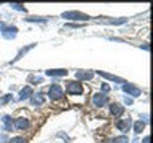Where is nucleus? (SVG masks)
Wrapping results in <instances>:
<instances>
[{"label": "nucleus", "mask_w": 153, "mask_h": 143, "mask_svg": "<svg viewBox=\"0 0 153 143\" xmlns=\"http://www.w3.org/2000/svg\"><path fill=\"white\" fill-rule=\"evenodd\" d=\"M10 143H26V138L24 137H14L10 140Z\"/></svg>", "instance_id": "22"}, {"label": "nucleus", "mask_w": 153, "mask_h": 143, "mask_svg": "<svg viewBox=\"0 0 153 143\" xmlns=\"http://www.w3.org/2000/svg\"><path fill=\"white\" fill-rule=\"evenodd\" d=\"M29 81L33 83V84H38V83H42V81H43V78H42V76H29Z\"/></svg>", "instance_id": "21"}, {"label": "nucleus", "mask_w": 153, "mask_h": 143, "mask_svg": "<svg viewBox=\"0 0 153 143\" xmlns=\"http://www.w3.org/2000/svg\"><path fill=\"white\" fill-rule=\"evenodd\" d=\"M62 95H64V91H62V88L59 84L50 86V89H48V97L51 100H59V99H62Z\"/></svg>", "instance_id": "1"}, {"label": "nucleus", "mask_w": 153, "mask_h": 143, "mask_svg": "<svg viewBox=\"0 0 153 143\" xmlns=\"http://www.w3.org/2000/svg\"><path fill=\"white\" fill-rule=\"evenodd\" d=\"M94 76L93 72H89V70H78L75 73V78L76 80H91Z\"/></svg>", "instance_id": "8"}, {"label": "nucleus", "mask_w": 153, "mask_h": 143, "mask_svg": "<svg viewBox=\"0 0 153 143\" xmlns=\"http://www.w3.org/2000/svg\"><path fill=\"white\" fill-rule=\"evenodd\" d=\"M142 143H150V137H145V138H143V142Z\"/></svg>", "instance_id": "28"}, {"label": "nucleus", "mask_w": 153, "mask_h": 143, "mask_svg": "<svg viewBox=\"0 0 153 143\" xmlns=\"http://www.w3.org/2000/svg\"><path fill=\"white\" fill-rule=\"evenodd\" d=\"M62 18L64 19H72V21H86L89 19V16L80 13V11H67V13H62Z\"/></svg>", "instance_id": "2"}, {"label": "nucleus", "mask_w": 153, "mask_h": 143, "mask_svg": "<svg viewBox=\"0 0 153 143\" xmlns=\"http://www.w3.org/2000/svg\"><path fill=\"white\" fill-rule=\"evenodd\" d=\"M14 127L19 129V130H24V129L29 127V121L26 118H18L16 121H14Z\"/></svg>", "instance_id": "11"}, {"label": "nucleus", "mask_w": 153, "mask_h": 143, "mask_svg": "<svg viewBox=\"0 0 153 143\" xmlns=\"http://www.w3.org/2000/svg\"><path fill=\"white\" fill-rule=\"evenodd\" d=\"M16 32H18V29L13 27V26H8V27L2 29V35H3V38H7V40H11V38L16 37Z\"/></svg>", "instance_id": "6"}, {"label": "nucleus", "mask_w": 153, "mask_h": 143, "mask_svg": "<svg viewBox=\"0 0 153 143\" xmlns=\"http://www.w3.org/2000/svg\"><path fill=\"white\" fill-rule=\"evenodd\" d=\"M124 103L131 105V103H132V99H131V97H124Z\"/></svg>", "instance_id": "27"}, {"label": "nucleus", "mask_w": 153, "mask_h": 143, "mask_svg": "<svg viewBox=\"0 0 153 143\" xmlns=\"http://www.w3.org/2000/svg\"><path fill=\"white\" fill-rule=\"evenodd\" d=\"M110 113H112L113 116H121V114L124 113V108L120 103H112L110 105Z\"/></svg>", "instance_id": "10"}, {"label": "nucleus", "mask_w": 153, "mask_h": 143, "mask_svg": "<svg viewBox=\"0 0 153 143\" xmlns=\"http://www.w3.org/2000/svg\"><path fill=\"white\" fill-rule=\"evenodd\" d=\"M10 7H11L13 10H16V11H22V13H26V11H27V10L24 8L22 5H19V3H11V5H10Z\"/></svg>", "instance_id": "18"}, {"label": "nucleus", "mask_w": 153, "mask_h": 143, "mask_svg": "<svg viewBox=\"0 0 153 143\" xmlns=\"http://www.w3.org/2000/svg\"><path fill=\"white\" fill-rule=\"evenodd\" d=\"M143 127H145V122H143V121H137L136 126H134V132H136V133H140V132L143 130Z\"/></svg>", "instance_id": "16"}, {"label": "nucleus", "mask_w": 153, "mask_h": 143, "mask_svg": "<svg viewBox=\"0 0 153 143\" xmlns=\"http://www.w3.org/2000/svg\"><path fill=\"white\" fill-rule=\"evenodd\" d=\"M26 21H29V22H45L46 19L45 18H27Z\"/></svg>", "instance_id": "23"}, {"label": "nucleus", "mask_w": 153, "mask_h": 143, "mask_svg": "<svg viewBox=\"0 0 153 143\" xmlns=\"http://www.w3.org/2000/svg\"><path fill=\"white\" fill-rule=\"evenodd\" d=\"M123 91H124L128 95H132V97H139V95L142 94L140 89L136 88V86H132V84H129V83H124V84H123Z\"/></svg>", "instance_id": "4"}, {"label": "nucleus", "mask_w": 153, "mask_h": 143, "mask_svg": "<svg viewBox=\"0 0 153 143\" xmlns=\"http://www.w3.org/2000/svg\"><path fill=\"white\" fill-rule=\"evenodd\" d=\"M113 143H129V140H128L126 135H121V137H117V138H115Z\"/></svg>", "instance_id": "20"}, {"label": "nucleus", "mask_w": 153, "mask_h": 143, "mask_svg": "<svg viewBox=\"0 0 153 143\" xmlns=\"http://www.w3.org/2000/svg\"><path fill=\"white\" fill-rule=\"evenodd\" d=\"M131 119H120V121H117V122H115V126H117V129H120V130H121V132H124V133H126L128 130H129V129H131Z\"/></svg>", "instance_id": "5"}, {"label": "nucleus", "mask_w": 153, "mask_h": 143, "mask_svg": "<svg viewBox=\"0 0 153 143\" xmlns=\"http://www.w3.org/2000/svg\"><path fill=\"white\" fill-rule=\"evenodd\" d=\"M93 103L96 107H104L107 103V95L105 94H94L93 95Z\"/></svg>", "instance_id": "7"}, {"label": "nucleus", "mask_w": 153, "mask_h": 143, "mask_svg": "<svg viewBox=\"0 0 153 143\" xmlns=\"http://www.w3.org/2000/svg\"><path fill=\"white\" fill-rule=\"evenodd\" d=\"M3 27H5V26H3V22H0V30H2Z\"/></svg>", "instance_id": "29"}, {"label": "nucleus", "mask_w": 153, "mask_h": 143, "mask_svg": "<svg viewBox=\"0 0 153 143\" xmlns=\"http://www.w3.org/2000/svg\"><path fill=\"white\" fill-rule=\"evenodd\" d=\"M32 48H33V45H29L27 48H22V49H21V52H19V54H18V57H16V59H14V60H18V59H21V57H22L24 54H26V52H27L29 49H32Z\"/></svg>", "instance_id": "19"}, {"label": "nucleus", "mask_w": 153, "mask_h": 143, "mask_svg": "<svg viewBox=\"0 0 153 143\" xmlns=\"http://www.w3.org/2000/svg\"><path fill=\"white\" fill-rule=\"evenodd\" d=\"M13 99V95H5V97H2V99H0V105H5V103H8L10 102V100H11Z\"/></svg>", "instance_id": "24"}, {"label": "nucleus", "mask_w": 153, "mask_h": 143, "mask_svg": "<svg viewBox=\"0 0 153 143\" xmlns=\"http://www.w3.org/2000/svg\"><path fill=\"white\" fill-rule=\"evenodd\" d=\"M97 75H100V76H104V78H107V80H110V81H115V83H121V84H124L126 81H124L123 78H120V76H115V75H110V73H105V72H97Z\"/></svg>", "instance_id": "9"}, {"label": "nucleus", "mask_w": 153, "mask_h": 143, "mask_svg": "<svg viewBox=\"0 0 153 143\" xmlns=\"http://www.w3.org/2000/svg\"><path fill=\"white\" fill-rule=\"evenodd\" d=\"M100 89H102L104 92H108V91H110V88H108V84H105V83H104L102 86H100Z\"/></svg>", "instance_id": "26"}, {"label": "nucleus", "mask_w": 153, "mask_h": 143, "mask_svg": "<svg viewBox=\"0 0 153 143\" xmlns=\"http://www.w3.org/2000/svg\"><path fill=\"white\" fill-rule=\"evenodd\" d=\"M46 75H48V76H65V75H67V70H62V69L46 70Z\"/></svg>", "instance_id": "13"}, {"label": "nucleus", "mask_w": 153, "mask_h": 143, "mask_svg": "<svg viewBox=\"0 0 153 143\" xmlns=\"http://www.w3.org/2000/svg\"><path fill=\"white\" fill-rule=\"evenodd\" d=\"M30 95H32V88H30V86H26V88H22L21 92H19V100L29 99Z\"/></svg>", "instance_id": "12"}, {"label": "nucleus", "mask_w": 153, "mask_h": 143, "mask_svg": "<svg viewBox=\"0 0 153 143\" xmlns=\"http://www.w3.org/2000/svg\"><path fill=\"white\" fill-rule=\"evenodd\" d=\"M2 119H3V129H5V130H13V121H11V116L5 114Z\"/></svg>", "instance_id": "14"}, {"label": "nucleus", "mask_w": 153, "mask_h": 143, "mask_svg": "<svg viewBox=\"0 0 153 143\" xmlns=\"http://www.w3.org/2000/svg\"><path fill=\"white\" fill-rule=\"evenodd\" d=\"M42 103H43V94L38 92V94H35L32 97V105H35V107H37V105H42Z\"/></svg>", "instance_id": "15"}, {"label": "nucleus", "mask_w": 153, "mask_h": 143, "mask_svg": "<svg viewBox=\"0 0 153 143\" xmlns=\"http://www.w3.org/2000/svg\"><path fill=\"white\" fill-rule=\"evenodd\" d=\"M7 140H8L7 133H0V143H7Z\"/></svg>", "instance_id": "25"}, {"label": "nucleus", "mask_w": 153, "mask_h": 143, "mask_svg": "<svg viewBox=\"0 0 153 143\" xmlns=\"http://www.w3.org/2000/svg\"><path fill=\"white\" fill-rule=\"evenodd\" d=\"M102 22H107V24H123L126 22V19H102Z\"/></svg>", "instance_id": "17"}, {"label": "nucleus", "mask_w": 153, "mask_h": 143, "mask_svg": "<svg viewBox=\"0 0 153 143\" xmlns=\"http://www.w3.org/2000/svg\"><path fill=\"white\" fill-rule=\"evenodd\" d=\"M81 92H83V86L80 83H75V81H69V83H67V94L80 95Z\"/></svg>", "instance_id": "3"}]
</instances>
